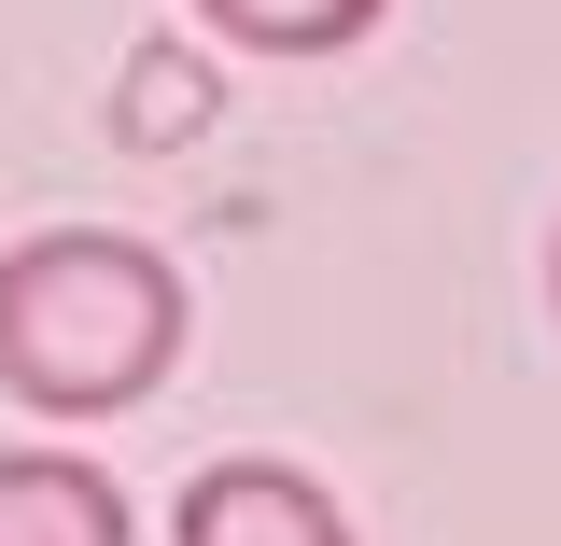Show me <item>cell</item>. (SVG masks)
Segmentation results:
<instances>
[{"mask_svg":"<svg viewBox=\"0 0 561 546\" xmlns=\"http://www.w3.org/2000/svg\"><path fill=\"white\" fill-rule=\"evenodd\" d=\"M183 364V280L127 224H43L0 253V393L28 420H127Z\"/></svg>","mask_w":561,"mask_h":546,"instance_id":"obj_1","label":"cell"},{"mask_svg":"<svg viewBox=\"0 0 561 546\" xmlns=\"http://www.w3.org/2000/svg\"><path fill=\"white\" fill-rule=\"evenodd\" d=\"M169 546H351V519H337V490L295 477V463H210L169 504Z\"/></svg>","mask_w":561,"mask_h":546,"instance_id":"obj_2","label":"cell"},{"mask_svg":"<svg viewBox=\"0 0 561 546\" xmlns=\"http://www.w3.org/2000/svg\"><path fill=\"white\" fill-rule=\"evenodd\" d=\"M0 546H140V519L84 449H0Z\"/></svg>","mask_w":561,"mask_h":546,"instance_id":"obj_3","label":"cell"},{"mask_svg":"<svg viewBox=\"0 0 561 546\" xmlns=\"http://www.w3.org/2000/svg\"><path fill=\"white\" fill-rule=\"evenodd\" d=\"M225 43H253V57H351L393 0H197Z\"/></svg>","mask_w":561,"mask_h":546,"instance_id":"obj_4","label":"cell"},{"mask_svg":"<svg viewBox=\"0 0 561 546\" xmlns=\"http://www.w3.org/2000/svg\"><path fill=\"white\" fill-rule=\"evenodd\" d=\"M197 98H210V84H197L183 57H154V70H140V127H197Z\"/></svg>","mask_w":561,"mask_h":546,"instance_id":"obj_5","label":"cell"},{"mask_svg":"<svg viewBox=\"0 0 561 546\" xmlns=\"http://www.w3.org/2000/svg\"><path fill=\"white\" fill-rule=\"evenodd\" d=\"M548 309H561V224H548Z\"/></svg>","mask_w":561,"mask_h":546,"instance_id":"obj_6","label":"cell"}]
</instances>
